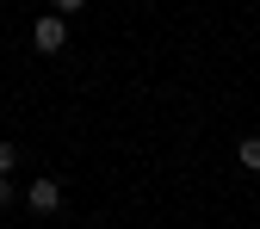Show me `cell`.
<instances>
[{
  "mask_svg": "<svg viewBox=\"0 0 260 229\" xmlns=\"http://www.w3.org/2000/svg\"><path fill=\"white\" fill-rule=\"evenodd\" d=\"M31 50H38V56H62V50H69V25H62V13H44L38 25H31Z\"/></svg>",
  "mask_w": 260,
  "mask_h": 229,
  "instance_id": "1",
  "label": "cell"
},
{
  "mask_svg": "<svg viewBox=\"0 0 260 229\" xmlns=\"http://www.w3.org/2000/svg\"><path fill=\"white\" fill-rule=\"evenodd\" d=\"M25 205L38 211V217H56V211H62V186H56V180H31V192H25Z\"/></svg>",
  "mask_w": 260,
  "mask_h": 229,
  "instance_id": "2",
  "label": "cell"
},
{
  "mask_svg": "<svg viewBox=\"0 0 260 229\" xmlns=\"http://www.w3.org/2000/svg\"><path fill=\"white\" fill-rule=\"evenodd\" d=\"M242 168H260V137H248V143H242Z\"/></svg>",
  "mask_w": 260,
  "mask_h": 229,
  "instance_id": "3",
  "label": "cell"
},
{
  "mask_svg": "<svg viewBox=\"0 0 260 229\" xmlns=\"http://www.w3.org/2000/svg\"><path fill=\"white\" fill-rule=\"evenodd\" d=\"M13 161H19V143H0V174H13Z\"/></svg>",
  "mask_w": 260,
  "mask_h": 229,
  "instance_id": "4",
  "label": "cell"
},
{
  "mask_svg": "<svg viewBox=\"0 0 260 229\" xmlns=\"http://www.w3.org/2000/svg\"><path fill=\"white\" fill-rule=\"evenodd\" d=\"M87 7V0H50V13H62V19H69V13H81Z\"/></svg>",
  "mask_w": 260,
  "mask_h": 229,
  "instance_id": "5",
  "label": "cell"
},
{
  "mask_svg": "<svg viewBox=\"0 0 260 229\" xmlns=\"http://www.w3.org/2000/svg\"><path fill=\"white\" fill-rule=\"evenodd\" d=\"M13 199H19V192H13V180H7V174H0V211H7Z\"/></svg>",
  "mask_w": 260,
  "mask_h": 229,
  "instance_id": "6",
  "label": "cell"
}]
</instances>
